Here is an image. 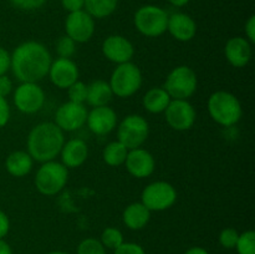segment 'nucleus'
<instances>
[{
    "label": "nucleus",
    "instance_id": "nucleus-14",
    "mask_svg": "<svg viewBox=\"0 0 255 254\" xmlns=\"http://www.w3.org/2000/svg\"><path fill=\"white\" fill-rule=\"evenodd\" d=\"M102 54L115 64L129 62L134 55V47L128 39L121 35H110L102 42Z\"/></svg>",
    "mask_w": 255,
    "mask_h": 254
},
{
    "label": "nucleus",
    "instance_id": "nucleus-26",
    "mask_svg": "<svg viewBox=\"0 0 255 254\" xmlns=\"http://www.w3.org/2000/svg\"><path fill=\"white\" fill-rule=\"evenodd\" d=\"M128 149L124 146L120 141L110 142L102 151V158L105 163L111 167H119L126 161Z\"/></svg>",
    "mask_w": 255,
    "mask_h": 254
},
{
    "label": "nucleus",
    "instance_id": "nucleus-31",
    "mask_svg": "<svg viewBox=\"0 0 255 254\" xmlns=\"http://www.w3.org/2000/svg\"><path fill=\"white\" fill-rule=\"evenodd\" d=\"M75 50H76V42L66 36H61L56 42V52L59 55V57H64V59H70L72 55L75 54Z\"/></svg>",
    "mask_w": 255,
    "mask_h": 254
},
{
    "label": "nucleus",
    "instance_id": "nucleus-41",
    "mask_svg": "<svg viewBox=\"0 0 255 254\" xmlns=\"http://www.w3.org/2000/svg\"><path fill=\"white\" fill-rule=\"evenodd\" d=\"M0 254H12L11 248L4 239H0Z\"/></svg>",
    "mask_w": 255,
    "mask_h": 254
},
{
    "label": "nucleus",
    "instance_id": "nucleus-15",
    "mask_svg": "<svg viewBox=\"0 0 255 254\" xmlns=\"http://www.w3.org/2000/svg\"><path fill=\"white\" fill-rule=\"evenodd\" d=\"M47 75L55 86L66 90L79 80V69L71 59L59 57L55 61H51Z\"/></svg>",
    "mask_w": 255,
    "mask_h": 254
},
{
    "label": "nucleus",
    "instance_id": "nucleus-13",
    "mask_svg": "<svg viewBox=\"0 0 255 254\" xmlns=\"http://www.w3.org/2000/svg\"><path fill=\"white\" fill-rule=\"evenodd\" d=\"M87 110L84 104H76V102H65L55 114V124L66 132L76 131L81 128L87 120Z\"/></svg>",
    "mask_w": 255,
    "mask_h": 254
},
{
    "label": "nucleus",
    "instance_id": "nucleus-4",
    "mask_svg": "<svg viewBox=\"0 0 255 254\" xmlns=\"http://www.w3.org/2000/svg\"><path fill=\"white\" fill-rule=\"evenodd\" d=\"M69 181V168L56 161L44 162L35 176V187L44 196L60 193Z\"/></svg>",
    "mask_w": 255,
    "mask_h": 254
},
{
    "label": "nucleus",
    "instance_id": "nucleus-34",
    "mask_svg": "<svg viewBox=\"0 0 255 254\" xmlns=\"http://www.w3.org/2000/svg\"><path fill=\"white\" fill-rule=\"evenodd\" d=\"M115 254H146V252L139 244L124 242L119 248L115 249Z\"/></svg>",
    "mask_w": 255,
    "mask_h": 254
},
{
    "label": "nucleus",
    "instance_id": "nucleus-29",
    "mask_svg": "<svg viewBox=\"0 0 255 254\" xmlns=\"http://www.w3.org/2000/svg\"><path fill=\"white\" fill-rule=\"evenodd\" d=\"M77 254H106V249L97 239L86 238L77 247Z\"/></svg>",
    "mask_w": 255,
    "mask_h": 254
},
{
    "label": "nucleus",
    "instance_id": "nucleus-32",
    "mask_svg": "<svg viewBox=\"0 0 255 254\" xmlns=\"http://www.w3.org/2000/svg\"><path fill=\"white\" fill-rule=\"evenodd\" d=\"M239 233L234 228H226L219 234V243L222 247L227 249L236 248V244L238 242Z\"/></svg>",
    "mask_w": 255,
    "mask_h": 254
},
{
    "label": "nucleus",
    "instance_id": "nucleus-33",
    "mask_svg": "<svg viewBox=\"0 0 255 254\" xmlns=\"http://www.w3.org/2000/svg\"><path fill=\"white\" fill-rule=\"evenodd\" d=\"M46 1L47 0H10L12 6L20 10H26V11L39 9Z\"/></svg>",
    "mask_w": 255,
    "mask_h": 254
},
{
    "label": "nucleus",
    "instance_id": "nucleus-38",
    "mask_svg": "<svg viewBox=\"0 0 255 254\" xmlns=\"http://www.w3.org/2000/svg\"><path fill=\"white\" fill-rule=\"evenodd\" d=\"M61 4L65 10H67L69 12H74L84 10L85 0H61Z\"/></svg>",
    "mask_w": 255,
    "mask_h": 254
},
{
    "label": "nucleus",
    "instance_id": "nucleus-1",
    "mask_svg": "<svg viewBox=\"0 0 255 254\" xmlns=\"http://www.w3.org/2000/svg\"><path fill=\"white\" fill-rule=\"evenodd\" d=\"M51 61V55L44 45L26 41L12 51L10 69L19 81L37 82L46 76Z\"/></svg>",
    "mask_w": 255,
    "mask_h": 254
},
{
    "label": "nucleus",
    "instance_id": "nucleus-10",
    "mask_svg": "<svg viewBox=\"0 0 255 254\" xmlns=\"http://www.w3.org/2000/svg\"><path fill=\"white\" fill-rule=\"evenodd\" d=\"M14 104L22 114H35L45 104L44 90L37 82H21L14 92Z\"/></svg>",
    "mask_w": 255,
    "mask_h": 254
},
{
    "label": "nucleus",
    "instance_id": "nucleus-21",
    "mask_svg": "<svg viewBox=\"0 0 255 254\" xmlns=\"http://www.w3.org/2000/svg\"><path fill=\"white\" fill-rule=\"evenodd\" d=\"M151 219V211L141 202L128 204L122 213V221L127 228L139 231L148 224Z\"/></svg>",
    "mask_w": 255,
    "mask_h": 254
},
{
    "label": "nucleus",
    "instance_id": "nucleus-11",
    "mask_svg": "<svg viewBox=\"0 0 255 254\" xmlns=\"http://www.w3.org/2000/svg\"><path fill=\"white\" fill-rule=\"evenodd\" d=\"M164 115L167 124L176 131H187L196 122V110L188 100H171Z\"/></svg>",
    "mask_w": 255,
    "mask_h": 254
},
{
    "label": "nucleus",
    "instance_id": "nucleus-24",
    "mask_svg": "<svg viewBox=\"0 0 255 254\" xmlns=\"http://www.w3.org/2000/svg\"><path fill=\"white\" fill-rule=\"evenodd\" d=\"M171 100L163 87H152L143 96L142 104L144 109L151 114H161V112H164Z\"/></svg>",
    "mask_w": 255,
    "mask_h": 254
},
{
    "label": "nucleus",
    "instance_id": "nucleus-42",
    "mask_svg": "<svg viewBox=\"0 0 255 254\" xmlns=\"http://www.w3.org/2000/svg\"><path fill=\"white\" fill-rule=\"evenodd\" d=\"M184 254H209V253L206 251V249L202 248V247H192V248H189Z\"/></svg>",
    "mask_w": 255,
    "mask_h": 254
},
{
    "label": "nucleus",
    "instance_id": "nucleus-27",
    "mask_svg": "<svg viewBox=\"0 0 255 254\" xmlns=\"http://www.w3.org/2000/svg\"><path fill=\"white\" fill-rule=\"evenodd\" d=\"M102 246L105 248L109 249H116L124 243V234L121 233V231L117 228H114V227H109V228L104 229L101 234V241Z\"/></svg>",
    "mask_w": 255,
    "mask_h": 254
},
{
    "label": "nucleus",
    "instance_id": "nucleus-36",
    "mask_svg": "<svg viewBox=\"0 0 255 254\" xmlns=\"http://www.w3.org/2000/svg\"><path fill=\"white\" fill-rule=\"evenodd\" d=\"M10 120V106L5 97H0V128L6 126Z\"/></svg>",
    "mask_w": 255,
    "mask_h": 254
},
{
    "label": "nucleus",
    "instance_id": "nucleus-9",
    "mask_svg": "<svg viewBox=\"0 0 255 254\" xmlns=\"http://www.w3.org/2000/svg\"><path fill=\"white\" fill-rule=\"evenodd\" d=\"M177 201L176 188L164 181L152 182L142 191L141 203L151 212H162L171 208Z\"/></svg>",
    "mask_w": 255,
    "mask_h": 254
},
{
    "label": "nucleus",
    "instance_id": "nucleus-8",
    "mask_svg": "<svg viewBox=\"0 0 255 254\" xmlns=\"http://www.w3.org/2000/svg\"><path fill=\"white\" fill-rule=\"evenodd\" d=\"M149 133V126L146 119L139 115H128L125 117L117 128V141L127 149L138 148L146 142Z\"/></svg>",
    "mask_w": 255,
    "mask_h": 254
},
{
    "label": "nucleus",
    "instance_id": "nucleus-17",
    "mask_svg": "<svg viewBox=\"0 0 255 254\" xmlns=\"http://www.w3.org/2000/svg\"><path fill=\"white\" fill-rule=\"evenodd\" d=\"M86 124L92 133L104 136L115 129L117 124V115L109 106L94 107L87 114Z\"/></svg>",
    "mask_w": 255,
    "mask_h": 254
},
{
    "label": "nucleus",
    "instance_id": "nucleus-5",
    "mask_svg": "<svg viewBox=\"0 0 255 254\" xmlns=\"http://www.w3.org/2000/svg\"><path fill=\"white\" fill-rule=\"evenodd\" d=\"M112 94L117 97L126 99L136 94L142 86V72L133 62L117 65L109 82Z\"/></svg>",
    "mask_w": 255,
    "mask_h": 254
},
{
    "label": "nucleus",
    "instance_id": "nucleus-35",
    "mask_svg": "<svg viewBox=\"0 0 255 254\" xmlns=\"http://www.w3.org/2000/svg\"><path fill=\"white\" fill-rule=\"evenodd\" d=\"M10 64H11V55L6 49L0 46V76L6 75L10 69Z\"/></svg>",
    "mask_w": 255,
    "mask_h": 254
},
{
    "label": "nucleus",
    "instance_id": "nucleus-12",
    "mask_svg": "<svg viewBox=\"0 0 255 254\" xmlns=\"http://www.w3.org/2000/svg\"><path fill=\"white\" fill-rule=\"evenodd\" d=\"M66 35L75 42L84 44L87 42L95 32V20L85 10L69 12L65 21Z\"/></svg>",
    "mask_w": 255,
    "mask_h": 254
},
{
    "label": "nucleus",
    "instance_id": "nucleus-3",
    "mask_svg": "<svg viewBox=\"0 0 255 254\" xmlns=\"http://www.w3.org/2000/svg\"><path fill=\"white\" fill-rule=\"evenodd\" d=\"M208 112L214 122L224 127L238 124L243 115L239 100L228 91H216L209 96Z\"/></svg>",
    "mask_w": 255,
    "mask_h": 254
},
{
    "label": "nucleus",
    "instance_id": "nucleus-19",
    "mask_svg": "<svg viewBox=\"0 0 255 254\" xmlns=\"http://www.w3.org/2000/svg\"><path fill=\"white\" fill-rule=\"evenodd\" d=\"M224 54L232 66L244 67L252 59V44L246 37H232L227 41Z\"/></svg>",
    "mask_w": 255,
    "mask_h": 254
},
{
    "label": "nucleus",
    "instance_id": "nucleus-37",
    "mask_svg": "<svg viewBox=\"0 0 255 254\" xmlns=\"http://www.w3.org/2000/svg\"><path fill=\"white\" fill-rule=\"evenodd\" d=\"M12 91V81L10 80V77H7L6 75H2L0 76V97L9 96Z\"/></svg>",
    "mask_w": 255,
    "mask_h": 254
},
{
    "label": "nucleus",
    "instance_id": "nucleus-22",
    "mask_svg": "<svg viewBox=\"0 0 255 254\" xmlns=\"http://www.w3.org/2000/svg\"><path fill=\"white\" fill-rule=\"evenodd\" d=\"M32 163L34 159L27 152L15 151L6 157L5 168L12 177H24L31 172Z\"/></svg>",
    "mask_w": 255,
    "mask_h": 254
},
{
    "label": "nucleus",
    "instance_id": "nucleus-18",
    "mask_svg": "<svg viewBox=\"0 0 255 254\" xmlns=\"http://www.w3.org/2000/svg\"><path fill=\"white\" fill-rule=\"evenodd\" d=\"M167 31L176 40L182 42L191 41L197 34V24L189 15L184 12H174L168 15Z\"/></svg>",
    "mask_w": 255,
    "mask_h": 254
},
{
    "label": "nucleus",
    "instance_id": "nucleus-30",
    "mask_svg": "<svg viewBox=\"0 0 255 254\" xmlns=\"http://www.w3.org/2000/svg\"><path fill=\"white\" fill-rule=\"evenodd\" d=\"M67 95H69L70 101L76 102V104H84L87 99V85L77 80L67 89Z\"/></svg>",
    "mask_w": 255,
    "mask_h": 254
},
{
    "label": "nucleus",
    "instance_id": "nucleus-20",
    "mask_svg": "<svg viewBox=\"0 0 255 254\" xmlns=\"http://www.w3.org/2000/svg\"><path fill=\"white\" fill-rule=\"evenodd\" d=\"M60 154H61V163L66 168H77L86 162L89 156V147L84 139L72 138L65 142Z\"/></svg>",
    "mask_w": 255,
    "mask_h": 254
},
{
    "label": "nucleus",
    "instance_id": "nucleus-6",
    "mask_svg": "<svg viewBox=\"0 0 255 254\" xmlns=\"http://www.w3.org/2000/svg\"><path fill=\"white\" fill-rule=\"evenodd\" d=\"M136 29L147 37H157L167 31L168 14L156 5H144L136 11L133 17Z\"/></svg>",
    "mask_w": 255,
    "mask_h": 254
},
{
    "label": "nucleus",
    "instance_id": "nucleus-44",
    "mask_svg": "<svg viewBox=\"0 0 255 254\" xmlns=\"http://www.w3.org/2000/svg\"><path fill=\"white\" fill-rule=\"evenodd\" d=\"M47 254H67V253H65V252H60V251H54V252H50V253Z\"/></svg>",
    "mask_w": 255,
    "mask_h": 254
},
{
    "label": "nucleus",
    "instance_id": "nucleus-43",
    "mask_svg": "<svg viewBox=\"0 0 255 254\" xmlns=\"http://www.w3.org/2000/svg\"><path fill=\"white\" fill-rule=\"evenodd\" d=\"M173 6L176 7H182V6H186L187 4L189 2V0H168Z\"/></svg>",
    "mask_w": 255,
    "mask_h": 254
},
{
    "label": "nucleus",
    "instance_id": "nucleus-7",
    "mask_svg": "<svg viewBox=\"0 0 255 254\" xmlns=\"http://www.w3.org/2000/svg\"><path fill=\"white\" fill-rule=\"evenodd\" d=\"M197 75L189 66L182 65L172 70L163 89L172 100H188L197 90Z\"/></svg>",
    "mask_w": 255,
    "mask_h": 254
},
{
    "label": "nucleus",
    "instance_id": "nucleus-23",
    "mask_svg": "<svg viewBox=\"0 0 255 254\" xmlns=\"http://www.w3.org/2000/svg\"><path fill=\"white\" fill-rule=\"evenodd\" d=\"M112 96L114 94H112L109 82L104 81V80H96L87 86L86 102L90 106H107V104L111 101Z\"/></svg>",
    "mask_w": 255,
    "mask_h": 254
},
{
    "label": "nucleus",
    "instance_id": "nucleus-28",
    "mask_svg": "<svg viewBox=\"0 0 255 254\" xmlns=\"http://www.w3.org/2000/svg\"><path fill=\"white\" fill-rule=\"evenodd\" d=\"M238 254H255V233L253 231H247L239 234L238 242L236 244Z\"/></svg>",
    "mask_w": 255,
    "mask_h": 254
},
{
    "label": "nucleus",
    "instance_id": "nucleus-16",
    "mask_svg": "<svg viewBox=\"0 0 255 254\" xmlns=\"http://www.w3.org/2000/svg\"><path fill=\"white\" fill-rule=\"evenodd\" d=\"M125 164L128 173L136 178H146L151 176L156 168L153 156L147 149L139 148V147L129 149Z\"/></svg>",
    "mask_w": 255,
    "mask_h": 254
},
{
    "label": "nucleus",
    "instance_id": "nucleus-39",
    "mask_svg": "<svg viewBox=\"0 0 255 254\" xmlns=\"http://www.w3.org/2000/svg\"><path fill=\"white\" fill-rule=\"evenodd\" d=\"M10 231V221L9 217L5 212L0 209V239H4Z\"/></svg>",
    "mask_w": 255,
    "mask_h": 254
},
{
    "label": "nucleus",
    "instance_id": "nucleus-40",
    "mask_svg": "<svg viewBox=\"0 0 255 254\" xmlns=\"http://www.w3.org/2000/svg\"><path fill=\"white\" fill-rule=\"evenodd\" d=\"M246 39L248 40L251 44H254L255 42V16L252 15L248 19V21L246 22Z\"/></svg>",
    "mask_w": 255,
    "mask_h": 254
},
{
    "label": "nucleus",
    "instance_id": "nucleus-2",
    "mask_svg": "<svg viewBox=\"0 0 255 254\" xmlns=\"http://www.w3.org/2000/svg\"><path fill=\"white\" fill-rule=\"evenodd\" d=\"M65 143L64 131L55 122H41L27 136V153L34 161H54Z\"/></svg>",
    "mask_w": 255,
    "mask_h": 254
},
{
    "label": "nucleus",
    "instance_id": "nucleus-25",
    "mask_svg": "<svg viewBox=\"0 0 255 254\" xmlns=\"http://www.w3.org/2000/svg\"><path fill=\"white\" fill-rule=\"evenodd\" d=\"M119 0H85V11L94 19H104L116 10Z\"/></svg>",
    "mask_w": 255,
    "mask_h": 254
}]
</instances>
